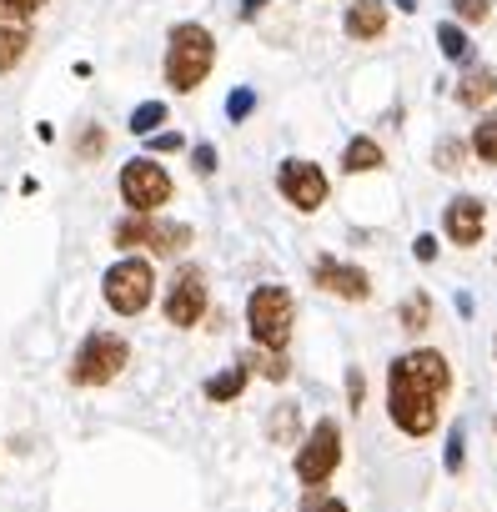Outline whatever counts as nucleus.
Listing matches in <instances>:
<instances>
[{
	"label": "nucleus",
	"instance_id": "obj_11",
	"mask_svg": "<svg viewBox=\"0 0 497 512\" xmlns=\"http://www.w3.org/2000/svg\"><path fill=\"white\" fill-rule=\"evenodd\" d=\"M312 282L342 302H367L372 297V277L352 262H337V256H317V267H312Z\"/></svg>",
	"mask_w": 497,
	"mask_h": 512
},
{
	"label": "nucleus",
	"instance_id": "obj_29",
	"mask_svg": "<svg viewBox=\"0 0 497 512\" xmlns=\"http://www.w3.org/2000/svg\"><path fill=\"white\" fill-rule=\"evenodd\" d=\"M146 141H151V151H156V156H171V151H181V146H186V141H181V131H156V136H146Z\"/></svg>",
	"mask_w": 497,
	"mask_h": 512
},
{
	"label": "nucleus",
	"instance_id": "obj_7",
	"mask_svg": "<svg viewBox=\"0 0 497 512\" xmlns=\"http://www.w3.org/2000/svg\"><path fill=\"white\" fill-rule=\"evenodd\" d=\"M171 176H166V166H156L151 156H136V161H126L121 166V201L136 211V216H156L166 201H171Z\"/></svg>",
	"mask_w": 497,
	"mask_h": 512
},
{
	"label": "nucleus",
	"instance_id": "obj_2",
	"mask_svg": "<svg viewBox=\"0 0 497 512\" xmlns=\"http://www.w3.org/2000/svg\"><path fill=\"white\" fill-rule=\"evenodd\" d=\"M211 66H216V41H211V31L196 26V21L176 26V31H171V46H166V86L186 96V91H196V86L211 76Z\"/></svg>",
	"mask_w": 497,
	"mask_h": 512
},
{
	"label": "nucleus",
	"instance_id": "obj_28",
	"mask_svg": "<svg viewBox=\"0 0 497 512\" xmlns=\"http://www.w3.org/2000/svg\"><path fill=\"white\" fill-rule=\"evenodd\" d=\"M462 447H467V437H462V427H452L447 432V472H462V457H467Z\"/></svg>",
	"mask_w": 497,
	"mask_h": 512
},
{
	"label": "nucleus",
	"instance_id": "obj_9",
	"mask_svg": "<svg viewBox=\"0 0 497 512\" xmlns=\"http://www.w3.org/2000/svg\"><path fill=\"white\" fill-rule=\"evenodd\" d=\"M161 312H166L171 327H196L206 317V277L196 267H176V277L166 282Z\"/></svg>",
	"mask_w": 497,
	"mask_h": 512
},
{
	"label": "nucleus",
	"instance_id": "obj_21",
	"mask_svg": "<svg viewBox=\"0 0 497 512\" xmlns=\"http://www.w3.org/2000/svg\"><path fill=\"white\" fill-rule=\"evenodd\" d=\"M472 151H477V161L497 166V111L477 121V131H472Z\"/></svg>",
	"mask_w": 497,
	"mask_h": 512
},
{
	"label": "nucleus",
	"instance_id": "obj_3",
	"mask_svg": "<svg viewBox=\"0 0 497 512\" xmlns=\"http://www.w3.org/2000/svg\"><path fill=\"white\" fill-rule=\"evenodd\" d=\"M246 327L262 352H287L292 327H297V302L287 287H257L246 297Z\"/></svg>",
	"mask_w": 497,
	"mask_h": 512
},
{
	"label": "nucleus",
	"instance_id": "obj_4",
	"mask_svg": "<svg viewBox=\"0 0 497 512\" xmlns=\"http://www.w3.org/2000/svg\"><path fill=\"white\" fill-rule=\"evenodd\" d=\"M126 362H131L126 337H116V332H91V337L76 347V357H71V382H76V387H106V382H116V377L126 372Z\"/></svg>",
	"mask_w": 497,
	"mask_h": 512
},
{
	"label": "nucleus",
	"instance_id": "obj_15",
	"mask_svg": "<svg viewBox=\"0 0 497 512\" xmlns=\"http://www.w3.org/2000/svg\"><path fill=\"white\" fill-rule=\"evenodd\" d=\"M26 46H31L26 21L0 16V71H16V66H21V56H26Z\"/></svg>",
	"mask_w": 497,
	"mask_h": 512
},
{
	"label": "nucleus",
	"instance_id": "obj_33",
	"mask_svg": "<svg viewBox=\"0 0 497 512\" xmlns=\"http://www.w3.org/2000/svg\"><path fill=\"white\" fill-rule=\"evenodd\" d=\"M417 256H422V262H437V241L432 236H417V246H412Z\"/></svg>",
	"mask_w": 497,
	"mask_h": 512
},
{
	"label": "nucleus",
	"instance_id": "obj_24",
	"mask_svg": "<svg viewBox=\"0 0 497 512\" xmlns=\"http://www.w3.org/2000/svg\"><path fill=\"white\" fill-rule=\"evenodd\" d=\"M252 111H257V91L252 86H241V91L226 96V121H246Z\"/></svg>",
	"mask_w": 497,
	"mask_h": 512
},
{
	"label": "nucleus",
	"instance_id": "obj_34",
	"mask_svg": "<svg viewBox=\"0 0 497 512\" xmlns=\"http://www.w3.org/2000/svg\"><path fill=\"white\" fill-rule=\"evenodd\" d=\"M262 6H272V0H241V21H252V16H262Z\"/></svg>",
	"mask_w": 497,
	"mask_h": 512
},
{
	"label": "nucleus",
	"instance_id": "obj_18",
	"mask_svg": "<svg viewBox=\"0 0 497 512\" xmlns=\"http://www.w3.org/2000/svg\"><path fill=\"white\" fill-rule=\"evenodd\" d=\"M397 322H402V332H427V322H432V297L427 292H412L402 307H397Z\"/></svg>",
	"mask_w": 497,
	"mask_h": 512
},
{
	"label": "nucleus",
	"instance_id": "obj_23",
	"mask_svg": "<svg viewBox=\"0 0 497 512\" xmlns=\"http://www.w3.org/2000/svg\"><path fill=\"white\" fill-rule=\"evenodd\" d=\"M252 367H257L267 382H287V377H292V362H287L282 352H257V357H252Z\"/></svg>",
	"mask_w": 497,
	"mask_h": 512
},
{
	"label": "nucleus",
	"instance_id": "obj_26",
	"mask_svg": "<svg viewBox=\"0 0 497 512\" xmlns=\"http://www.w3.org/2000/svg\"><path fill=\"white\" fill-rule=\"evenodd\" d=\"M46 0H0V16H16V21H31Z\"/></svg>",
	"mask_w": 497,
	"mask_h": 512
},
{
	"label": "nucleus",
	"instance_id": "obj_31",
	"mask_svg": "<svg viewBox=\"0 0 497 512\" xmlns=\"http://www.w3.org/2000/svg\"><path fill=\"white\" fill-rule=\"evenodd\" d=\"M191 166H196L201 176H211V171H216V146H211V141H201V146L191 151Z\"/></svg>",
	"mask_w": 497,
	"mask_h": 512
},
{
	"label": "nucleus",
	"instance_id": "obj_22",
	"mask_svg": "<svg viewBox=\"0 0 497 512\" xmlns=\"http://www.w3.org/2000/svg\"><path fill=\"white\" fill-rule=\"evenodd\" d=\"M462 161H467V146H462L457 136H442L437 151H432V166H437V171H462Z\"/></svg>",
	"mask_w": 497,
	"mask_h": 512
},
{
	"label": "nucleus",
	"instance_id": "obj_20",
	"mask_svg": "<svg viewBox=\"0 0 497 512\" xmlns=\"http://www.w3.org/2000/svg\"><path fill=\"white\" fill-rule=\"evenodd\" d=\"M156 126H166V101H141L131 111V136H156Z\"/></svg>",
	"mask_w": 497,
	"mask_h": 512
},
{
	"label": "nucleus",
	"instance_id": "obj_5",
	"mask_svg": "<svg viewBox=\"0 0 497 512\" xmlns=\"http://www.w3.org/2000/svg\"><path fill=\"white\" fill-rule=\"evenodd\" d=\"M101 292H106V307L121 312V317H136L151 307L156 297V272L151 262H141V256H126V262H116L106 277H101Z\"/></svg>",
	"mask_w": 497,
	"mask_h": 512
},
{
	"label": "nucleus",
	"instance_id": "obj_1",
	"mask_svg": "<svg viewBox=\"0 0 497 512\" xmlns=\"http://www.w3.org/2000/svg\"><path fill=\"white\" fill-rule=\"evenodd\" d=\"M452 392V367L442 352L422 347L387 367V417L402 437H427L437 427V407Z\"/></svg>",
	"mask_w": 497,
	"mask_h": 512
},
{
	"label": "nucleus",
	"instance_id": "obj_17",
	"mask_svg": "<svg viewBox=\"0 0 497 512\" xmlns=\"http://www.w3.org/2000/svg\"><path fill=\"white\" fill-rule=\"evenodd\" d=\"M246 377H252V367L236 362V367H226V372H216V377L206 382V397H211V402H236V397L246 392Z\"/></svg>",
	"mask_w": 497,
	"mask_h": 512
},
{
	"label": "nucleus",
	"instance_id": "obj_12",
	"mask_svg": "<svg viewBox=\"0 0 497 512\" xmlns=\"http://www.w3.org/2000/svg\"><path fill=\"white\" fill-rule=\"evenodd\" d=\"M482 231H487V206H482L477 196H452V201L442 206V236H447L452 246H477Z\"/></svg>",
	"mask_w": 497,
	"mask_h": 512
},
{
	"label": "nucleus",
	"instance_id": "obj_27",
	"mask_svg": "<svg viewBox=\"0 0 497 512\" xmlns=\"http://www.w3.org/2000/svg\"><path fill=\"white\" fill-rule=\"evenodd\" d=\"M101 151H106V131H101V126H86V136H81L76 156H86V161H91V156H101Z\"/></svg>",
	"mask_w": 497,
	"mask_h": 512
},
{
	"label": "nucleus",
	"instance_id": "obj_6",
	"mask_svg": "<svg viewBox=\"0 0 497 512\" xmlns=\"http://www.w3.org/2000/svg\"><path fill=\"white\" fill-rule=\"evenodd\" d=\"M111 241L116 246H146L156 256H181L191 246V226L186 221H161V216H136L131 211L126 221H116Z\"/></svg>",
	"mask_w": 497,
	"mask_h": 512
},
{
	"label": "nucleus",
	"instance_id": "obj_16",
	"mask_svg": "<svg viewBox=\"0 0 497 512\" xmlns=\"http://www.w3.org/2000/svg\"><path fill=\"white\" fill-rule=\"evenodd\" d=\"M387 156H382V146L372 141V136H352L347 141V151H342V171H352V176H362V171H377Z\"/></svg>",
	"mask_w": 497,
	"mask_h": 512
},
{
	"label": "nucleus",
	"instance_id": "obj_36",
	"mask_svg": "<svg viewBox=\"0 0 497 512\" xmlns=\"http://www.w3.org/2000/svg\"><path fill=\"white\" fill-rule=\"evenodd\" d=\"M392 6H397V11H417V0H392Z\"/></svg>",
	"mask_w": 497,
	"mask_h": 512
},
{
	"label": "nucleus",
	"instance_id": "obj_8",
	"mask_svg": "<svg viewBox=\"0 0 497 512\" xmlns=\"http://www.w3.org/2000/svg\"><path fill=\"white\" fill-rule=\"evenodd\" d=\"M337 462H342V427H337L332 417H322V422L307 432V442L297 447V477H302L307 487H322V482L337 472Z\"/></svg>",
	"mask_w": 497,
	"mask_h": 512
},
{
	"label": "nucleus",
	"instance_id": "obj_10",
	"mask_svg": "<svg viewBox=\"0 0 497 512\" xmlns=\"http://www.w3.org/2000/svg\"><path fill=\"white\" fill-rule=\"evenodd\" d=\"M277 191L297 206V211H322V201H327V176H322V166H312V161H282V171H277Z\"/></svg>",
	"mask_w": 497,
	"mask_h": 512
},
{
	"label": "nucleus",
	"instance_id": "obj_35",
	"mask_svg": "<svg viewBox=\"0 0 497 512\" xmlns=\"http://www.w3.org/2000/svg\"><path fill=\"white\" fill-rule=\"evenodd\" d=\"M317 512H347V502H337V497H327V502H322Z\"/></svg>",
	"mask_w": 497,
	"mask_h": 512
},
{
	"label": "nucleus",
	"instance_id": "obj_13",
	"mask_svg": "<svg viewBox=\"0 0 497 512\" xmlns=\"http://www.w3.org/2000/svg\"><path fill=\"white\" fill-rule=\"evenodd\" d=\"M342 31H347L352 41H377V36H387V0H352Z\"/></svg>",
	"mask_w": 497,
	"mask_h": 512
},
{
	"label": "nucleus",
	"instance_id": "obj_14",
	"mask_svg": "<svg viewBox=\"0 0 497 512\" xmlns=\"http://www.w3.org/2000/svg\"><path fill=\"white\" fill-rule=\"evenodd\" d=\"M487 101H497V71H487V66H472L462 81H457V106H487Z\"/></svg>",
	"mask_w": 497,
	"mask_h": 512
},
{
	"label": "nucleus",
	"instance_id": "obj_19",
	"mask_svg": "<svg viewBox=\"0 0 497 512\" xmlns=\"http://www.w3.org/2000/svg\"><path fill=\"white\" fill-rule=\"evenodd\" d=\"M437 46H442V56L447 61H472V41L462 36V26H452V21H442L437 26Z\"/></svg>",
	"mask_w": 497,
	"mask_h": 512
},
{
	"label": "nucleus",
	"instance_id": "obj_32",
	"mask_svg": "<svg viewBox=\"0 0 497 512\" xmlns=\"http://www.w3.org/2000/svg\"><path fill=\"white\" fill-rule=\"evenodd\" d=\"M292 422H297V407H282V417L272 422V432H277V437L287 442V437H292Z\"/></svg>",
	"mask_w": 497,
	"mask_h": 512
},
{
	"label": "nucleus",
	"instance_id": "obj_25",
	"mask_svg": "<svg viewBox=\"0 0 497 512\" xmlns=\"http://www.w3.org/2000/svg\"><path fill=\"white\" fill-rule=\"evenodd\" d=\"M452 11H457V21L477 26V21H487V11H492V0H452Z\"/></svg>",
	"mask_w": 497,
	"mask_h": 512
},
{
	"label": "nucleus",
	"instance_id": "obj_30",
	"mask_svg": "<svg viewBox=\"0 0 497 512\" xmlns=\"http://www.w3.org/2000/svg\"><path fill=\"white\" fill-rule=\"evenodd\" d=\"M347 402H352V407L367 402V377H362V367H347Z\"/></svg>",
	"mask_w": 497,
	"mask_h": 512
}]
</instances>
